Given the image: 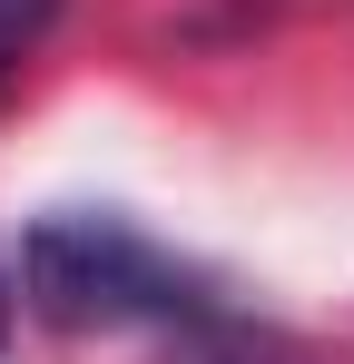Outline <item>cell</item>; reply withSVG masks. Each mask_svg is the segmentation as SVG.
Segmentation results:
<instances>
[{
  "label": "cell",
  "mask_w": 354,
  "mask_h": 364,
  "mask_svg": "<svg viewBox=\"0 0 354 364\" xmlns=\"http://www.w3.org/2000/svg\"><path fill=\"white\" fill-rule=\"evenodd\" d=\"M20 286L50 325H207L217 305L148 227L118 207H59L20 237Z\"/></svg>",
  "instance_id": "1"
},
{
  "label": "cell",
  "mask_w": 354,
  "mask_h": 364,
  "mask_svg": "<svg viewBox=\"0 0 354 364\" xmlns=\"http://www.w3.org/2000/svg\"><path fill=\"white\" fill-rule=\"evenodd\" d=\"M50 20H59V0H0V79L50 40Z\"/></svg>",
  "instance_id": "2"
},
{
  "label": "cell",
  "mask_w": 354,
  "mask_h": 364,
  "mask_svg": "<svg viewBox=\"0 0 354 364\" xmlns=\"http://www.w3.org/2000/svg\"><path fill=\"white\" fill-rule=\"evenodd\" d=\"M0 345H10V276H0Z\"/></svg>",
  "instance_id": "3"
}]
</instances>
